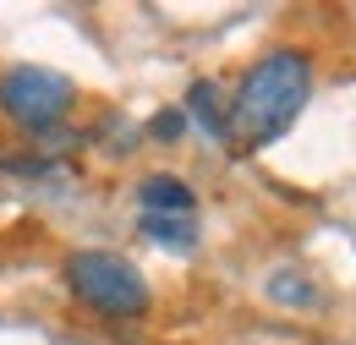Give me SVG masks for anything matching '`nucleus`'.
I'll return each instance as SVG.
<instances>
[{"label": "nucleus", "mask_w": 356, "mask_h": 345, "mask_svg": "<svg viewBox=\"0 0 356 345\" xmlns=\"http://www.w3.org/2000/svg\"><path fill=\"white\" fill-rule=\"evenodd\" d=\"M312 93V55L307 49H268L258 55L247 72H241V88H236V99H230V131L241 137V143H252V148H264L274 137H285V131L296 127V115H302V104H307Z\"/></svg>", "instance_id": "obj_1"}, {"label": "nucleus", "mask_w": 356, "mask_h": 345, "mask_svg": "<svg viewBox=\"0 0 356 345\" xmlns=\"http://www.w3.org/2000/svg\"><path fill=\"white\" fill-rule=\"evenodd\" d=\"M137 203H143V214H176V219H192L197 209V192L176 181V175H143V186H137Z\"/></svg>", "instance_id": "obj_4"}, {"label": "nucleus", "mask_w": 356, "mask_h": 345, "mask_svg": "<svg viewBox=\"0 0 356 345\" xmlns=\"http://www.w3.org/2000/svg\"><path fill=\"white\" fill-rule=\"evenodd\" d=\"M181 131H186V110H159V115H154V137H159V143H176Z\"/></svg>", "instance_id": "obj_8"}, {"label": "nucleus", "mask_w": 356, "mask_h": 345, "mask_svg": "<svg viewBox=\"0 0 356 345\" xmlns=\"http://www.w3.org/2000/svg\"><path fill=\"white\" fill-rule=\"evenodd\" d=\"M72 99H77V88L60 72H44V66H17V72L0 77V115L28 131H49L72 110Z\"/></svg>", "instance_id": "obj_3"}, {"label": "nucleus", "mask_w": 356, "mask_h": 345, "mask_svg": "<svg viewBox=\"0 0 356 345\" xmlns=\"http://www.w3.org/2000/svg\"><path fill=\"white\" fill-rule=\"evenodd\" d=\"M143 236L159 241V247H170V252H192L197 225H192V219H176V214H143Z\"/></svg>", "instance_id": "obj_6"}, {"label": "nucleus", "mask_w": 356, "mask_h": 345, "mask_svg": "<svg viewBox=\"0 0 356 345\" xmlns=\"http://www.w3.org/2000/svg\"><path fill=\"white\" fill-rule=\"evenodd\" d=\"M268 296L274 302H285V307H312L318 296H312V285L302 280V274H274L268 280Z\"/></svg>", "instance_id": "obj_7"}, {"label": "nucleus", "mask_w": 356, "mask_h": 345, "mask_svg": "<svg viewBox=\"0 0 356 345\" xmlns=\"http://www.w3.org/2000/svg\"><path fill=\"white\" fill-rule=\"evenodd\" d=\"M186 110H192V121L209 131V137H230V115H225L220 88H214V83H192V93H186Z\"/></svg>", "instance_id": "obj_5"}, {"label": "nucleus", "mask_w": 356, "mask_h": 345, "mask_svg": "<svg viewBox=\"0 0 356 345\" xmlns=\"http://www.w3.org/2000/svg\"><path fill=\"white\" fill-rule=\"evenodd\" d=\"M66 285L72 296L104 318H137L148 312V280L115 252H72L66 258Z\"/></svg>", "instance_id": "obj_2"}]
</instances>
